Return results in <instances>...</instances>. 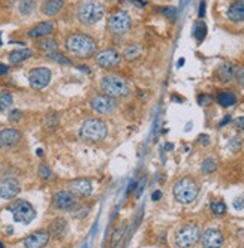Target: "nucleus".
<instances>
[{"mask_svg":"<svg viewBox=\"0 0 244 248\" xmlns=\"http://www.w3.org/2000/svg\"><path fill=\"white\" fill-rule=\"evenodd\" d=\"M66 49L75 57L87 59V57H92L96 52L98 44L92 36H89V34L75 33L66 39Z\"/></svg>","mask_w":244,"mask_h":248,"instance_id":"nucleus-1","label":"nucleus"},{"mask_svg":"<svg viewBox=\"0 0 244 248\" xmlns=\"http://www.w3.org/2000/svg\"><path fill=\"white\" fill-rule=\"evenodd\" d=\"M100 88H102L103 94H107L113 99L126 97L130 92L128 81L120 75L103 77V79L100 81Z\"/></svg>","mask_w":244,"mask_h":248,"instance_id":"nucleus-2","label":"nucleus"},{"mask_svg":"<svg viewBox=\"0 0 244 248\" xmlns=\"http://www.w3.org/2000/svg\"><path fill=\"white\" fill-rule=\"evenodd\" d=\"M108 133V126L105 121L99 118H89L82 123L80 129V136L90 142H99V140L105 139Z\"/></svg>","mask_w":244,"mask_h":248,"instance_id":"nucleus-3","label":"nucleus"},{"mask_svg":"<svg viewBox=\"0 0 244 248\" xmlns=\"http://www.w3.org/2000/svg\"><path fill=\"white\" fill-rule=\"evenodd\" d=\"M103 14H105V8L98 2H84L80 5L77 11L78 20L85 24V26H95L103 18Z\"/></svg>","mask_w":244,"mask_h":248,"instance_id":"nucleus-4","label":"nucleus"},{"mask_svg":"<svg viewBox=\"0 0 244 248\" xmlns=\"http://www.w3.org/2000/svg\"><path fill=\"white\" fill-rule=\"evenodd\" d=\"M174 196H176V199L180 202V203H192L199 193V187L196 184V181L194 178H189V176H186V178L177 181V184L174 186Z\"/></svg>","mask_w":244,"mask_h":248,"instance_id":"nucleus-5","label":"nucleus"},{"mask_svg":"<svg viewBox=\"0 0 244 248\" xmlns=\"http://www.w3.org/2000/svg\"><path fill=\"white\" fill-rule=\"evenodd\" d=\"M8 209L12 212L14 220L21 224H29L32 220H34V217H36V211H34V208L27 201H23V199L15 201Z\"/></svg>","mask_w":244,"mask_h":248,"instance_id":"nucleus-6","label":"nucleus"},{"mask_svg":"<svg viewBox=\"0 0 244 248\" xmlns=\"http://www.w3.org/2000/svg\"><path fill=\"white\" fill-rule=\"evenodd\" d=\"M199 238H201L199 227L195 224H187L176 233V244L180 248H190L199 241Z\"/></svg>","mask_w":244,"mask_h":248,"instance_id":"nucleus-7","label":"nucleus"},{"mask_svg":"<svg viewBox=\"0 0 244 248\" xmlns=\"http://www.w3.org/2000/svg\"><path fill=\"white\" fill-rule=\"evenodd\" d=\"M132 20L128 12L125 11H114L108 16V29L114 34H125L130 30Z\"/></svg>","mask_w":244,"mask_h":248,"instance_id":"nucleus-8","label":"nucleus"},{"mask_svg":"<svg viewBox=\"0 0 244 248\" xmlns=\"http://www.w3.org/2000/svg\"><path fill=\"white\" fill-rule=\"evenodd\" d=\"M51 81V70L47 67H34L29 72V82L34 90H42Z\"/></svg>","mask_w":244,"mask_h":248,"instance_id":"nucleus-9","label":"nucleus"},{"mask_svg":"<svg viewBox=\"0 0 244 248\" xmlns=\"http://www.w3.org/2000/svg\"><path fill=\"white\" fill-rule=\"evenodd\" d=\"M120 62H121V56L114 48H108L96 56V63L103 69H114L120 66Z\"/></svg>","mask_w":244,"mask_h":248,"instance_id":"nucleus-10","label":"nucleus"},{"mask_svg":"<svg viewBox=\"0 0 244 248\" xmlns=\"http://www.w3.org/2000/svg\"><path fill=\"white\" fill-rule=\"evenodd\" d=\"M115 99L107 96V94H100L92 99V108L95 112L100 115H108L115 109Z\"/></svg>","mask_w":244,"mask_h":248,"instance_id":"nucleus-11","label":"nucleus"},{"mask_svg":"<svg viewBox=\"0 0 244 248\" xmlns=\"http://www.w3.org/2000/svg\"><path fill=\"white\" fill-rule=\"evenodd\" d=\"M75 203H77L75 196L71 191H65V190L57 191L53 198V205L59 211H71L75 208Z\"/></svg>","mask_w":244,"mask_h":248,"instance_id":"nucleus-12","label":"nucleus"},{"mask_svg":"<svg viewBox=\"0 0 244 248\" xmlns=\"http://www.w3.org/2000/svg\"><path fill=\"white\" fill-rule=\"evenodd\" d=\"M69 191H71L74 196H78V198L90 196L92 191H93L92 181L87 180V178H77V180L69 183Z\"/></svg>","mask_w":244,"mask_h":248,"instance_id":"nucleus-13","label":"nucleus"},{"mask_svg":"<svg viewBox=\"0 0 244 248\" xmlns=\"http://www.w3.org/2000/svg\"><path fill=\"white\" fill-rule=\"evenodd\" d=\"M49 241V232L47 230H36L24 239L26 248H44Z\"/></svg>","mask_w":244,"mask_h":248,"instance_id":"nucleus-14","label":"nucleus"},{"mask_svg":"<svg viewBox=\"0 0 244 248\" xmlns=\"http://www.w3.org/2000/svg\"><path fill=\"white\" fill-rule=\"evenodd\" d=\"M21 139V133L16 129H3L0 132V148H11Z\"/></svg>","mask_w":244,"mask_h":248,"instance_id":"nucleus-15","label":"nucleus"},{"mask_svg":"<svg viewBox=\"0 0 244 248\" xmlns=\"http://www.w3.org/2000/svg\"><path fill=\"white\" fill-rule=\"evenodd\" d=\"M202 245L204 248H222L223 236L217 229H208L202 235Z\"/></svg>","mask_w":244,"mask_h":248,"instance_id":"nucleus-16","label":"nucleus"},{"mask_svg":"<svg viewBox=\"0 0 244 248\" xmlns=\"http://www.w3.org/2000/svg\"><path fill=\"white\" fill-rule=\"evenodd\" d=\"M18 193H20V184L14 178H8L0 184V198L2 199H14Z\"/></svg>","mask_w":244,"mask_h":248,"instance_id":"nucleus-17","label":"nucleus"},{"mask_svg":"<svg viewBox=\"0 0 244 248\" xmlns=\"http://www.w3.org/2000/svg\"><path fill=\"white\" fill-rule=\"evenodd\" d=\"M54 31V24L51 23V21H42L39 24H36L34 27H32L29 30V36L30 38H34V39H38V38H45L48 36V34H51Z\"/></svg>","mask_w":244,"mask_h":248,"instance_id":"nucleus-18","label":"nucleus"},{"mask_svg":"<svg viewBox=\"0 0 244 248\" xmlns=\"http://www.w3.org/2000/svg\"><path fill=\"white\" fill-rule=\"evenodd\" d=\"M228 18L232 23H244V0H234L228 9Z\"/></svg>","mask_w":244,"mask_h":248,"instance_id":"nucleus-19","label":"nucleus"},{"mask_svg":"<svg viewBox=\"0 0 244 248\" xmlns=\"http://www.w3.org/2000/svg\"><path fill=\"white\" fill-rule=\"evenodd\" d=\"M235 66L232 63H223L217 67L216 70V77L222 82H231L235 78Z\"/></svg>","mask_w":244,"mask_h":248,"instance_id":"nucleus-20","label":"nucleus"},{"mask_svg":"<svg viewBox=\"0 0 244 248\" xmlns=\"http://www.w3.org/2000/svg\"><path fill=\"white\" fill-rule=\"evenodd\" d=\"M49 232L54 238H63L67 232V223L65 218H56L49 226Z\"/></svg>","mask_w":244,"mask_h":248,"instance_id":"nucleus-21","label":"nucleus"},{"mask_svg":"<svg viewBox=\"0 0 244 248\" xmlns=\"http://www.w3.org/2000/svg\"><path fill=\"white\" fill-rule=\"evenodd\" d=\"M63 5H65L63 0H47V2L44 3V6H42V12L45 15H49V16L56 15L63 9Z\"/></svg>","mask_w":244,"mask_h":248,"instance_id":"nucleus-22","label":"nucleus"},{"mask_svg":"<svg viewBox=\"0 0 244 248\" xmlns=\"http://www.w3.org/2000/svg\"><path fill=\"white\" fill-rule=\"evenodd\" d=\"M30 57H32V51L30 49H27V48H24V49H15V51H12L11 54H9V62L12 64H20V63L26 62Z\"/></svg>","mask_w":244,"mask_h":248,"instance_id":"nucleus-23","label":"nucleus"},{"mask_svg":"<svg viewBox=\"0 0 244 248\" xmlns=\"http://www.w3.org/2000/svg\"><path fill=\"white\" fill-rule=\"evenodd\" d=\"M141 52H143V48L139 46L138 44H132V45H128L125 48V52H123V56L128 62H133L136 60L139 56H141Z\"/></svg>","mask_w":244,"mask_h":248,"instance_id":"nucleus-24","label":"nucleus"},{"mask_svg":"<svg viewBox=\"0 0 244 248\" xmlns=\"http://www.w3.org/2000/svg\"><path fill=\"white\" fill-rule=\"evenodd\" d=\"M217 102L223 106V108H229V106L237 103V96L232 92H223L219 94Z\"/></svg>","mask_w":244,"mask_h":248,"instance_id":"nucleus-25","label":"nucleus"},{"mask_svg":"<svg viewBox=\"0 0 244 248\" xmlns=\"http://www.w3.org/2000/svg\"><path fill=\"white\" fill-rule=\"evenodd\" d=\"M57 48H59V45H57V42H56L54 39H44V41L39 42V49L44 51L47 56H49V54H53V52H56Z\"/></svg>","mask_w":244,"mask_h":248,"instance_id":"nucleus-26","label":"nucleus"},{"mask_svg":"<svg viewBox=\"0 0 244 248\" xmlns=\"http://www.w3.org/2000/svg\"><path fill=\"white\" fill-rule=\"evenodd\" d=\"M14 102V97L9 92H2L0 93V112H5L11 108Z\"/></svg>","mask_w":244,"mask_h":248,"instance_id":"nucleus-27","label":"nucleus"},{"mask_svg":"<svg viewBox=\"0 0 244 248\" xmlns=\"http://www.w3.org/2000/svg\"><path fill=\"white\" fill-rule=\"evenodd\" d=\"M205 34H207V26L202 21H198L194 26V36H195V39L198 42H202L204 38H205Z\"/></svg>","mask_w":244,"mask_h":248,"instance_id":"nucleus-28","label":"nucleus"},{"mask_svg":"<svg viewBox=\"0 0 244 248\" xmlns=\"http://www.w3.org/2000/svg\"><path fill=\"white\" fill-rule=\"evenodd\" d=\"M48 59H49V60H53V62H56V63H59V64H65V66L72 64V62L69 60V59L63 54V52H59V51L53 52V54H49Z\"/></svg>","mask_w":244,"mask_h":248,"instance_id":"nucleus-29","label":"nucleus"},{"mask_svg":"<svg viewBox=\"0 0 244 248\" xmlns=\"http://www.w3.org/2000/svg\"><path fill=\"white\" fill-rule=\"evenodd\" d=\"M18 9L23 15H29L34 9V2L33 0H21L20 5H18Z\"/></svg>","mask_w":244,"mask_h":248,"instance_id":"nucleus-30","label":"nucleus"},{"mask_svg":"<svg viewBox=\"0 0 244 248\" xmlns=\"http://www.w3.org/2000/svg\"><path fill=\"white\" fill-rule=\"evenodd\" d=\"M217 169V162L214 160V158H205L204 163H202V172L204 173H211Z\"/></svg>","mask_w":244,"mask_h":248,"instance_id":"nucleus-31","label":"nucleus"},{"mask_svg":"<svg viewBox=\"0 0 244 248\" xmlns=\"http://www.w3.org/2000/svg\"><path fill=\"white\" fill-rule=\"evenodd\" d=\"M38 172H39V176H41V178H42L44 181H49V180H53V178H54V173L51 172V169H49L45 163H42V165L39 166Z\"/></svg>","mask_w":244,"mask_h":248,"instance_id":"nucleus-32","label":"nucleus"},{"mask_svg":"<svg viewBox=\"0 0 244 248\" xmlns=\"http://www.w3.org/2000/svg\"><path fill=\"white\" fill-rule=\"evenodd\" d=\"M45 124L48 129H56L57 124H59V114L56 112H51L45 117Z\"/></svg>","mask_w":244,"mask_h":248,"instance_id":"nucleus-33","label":"nucleus"},{"mask_svg":"<svg viewBox=\"0 0 244 248\" xmlns=\"http://www.w3.org/2000/svg\"><path fill=\"white\" fill-rule=\"evenodd\" d=\"M211 211L216 216H223L226 212V205L223 202H213L211 203Z\"/></svg>","mask_w":244,"mask_h":248,"instance_id":"nucleus-34","label":"nucleus"},{"mask_svg":"<svg viewBox=\"0 0 244 248\" xmlns=\"http://www.w3.org/2000/svg\"><path fill=\"white\" fill-rule=\"evenodd\" d=\"M159 11H161V14H163L165 16H168V18H171V20L176 18V15H177L176 8H161Z\"/></svg>","mask_w":244,"mask_h":248,"instance_id":"nucleus-35","label":"nucleus"},{"mask_svg":"<svg viewBox=\"0 0 244 248\" xmlns=\"http://www.w3.org/2000/svg\"><path fill=\"white\" fill-rule=\"evenodd\" d=\"M235 77H237V81L241 87H244V66H241L237 72H235Z\"/></svg>","mask_w":244,"mask_h":248,"instance_id":"nucleus-36","label":"nucleus"},{"mask_svg":"<svg viewBox=\"0 0 244 248\" xmlns=\"http://www.w3.org/2000/svg\"><path fill=\"white\" fill-rule=\"evenodd\" d=\"M228 147L231 148V151H238L240 147H241V140L238 138H234V139H231V142H229Z\"/></svg>","mask_w":244,"mask_h":248,"instance_id":"nucleus-37","label":"nucleus"},{"mask_svg":"<svg viewBox=\"0 0 244 248\" xmlns=\"http://www.w3.org/2000/svg\"><path fill=\"white\" fill-rule=\"evenodd\" d=\"M21 111H12V112H9V120L12 121V123H16V121H20L21 120Z\"/></svg>","mask_w":244,"mask_h":248,"instance_id":"nucleus-38","label":"nucleus"},{"mask_svg":"<svg viewBox=\"0 0 244 248\" xmlns=\"http://www.w3.org/2000/svg\"><path fill=\"white\" fill-rule=\"evenodd\" d=\"M234 124H235V129H237V130H240V132H244V117H240V118H237V120L234 121Z\"/></svg>","mask_w":244,"mask_h":248,"instance_id":"nucleus-39","label":"nucleus"},{"mask_svg":"<svg viewBox=\"0 0 244 248\" xmlns=\"http://www.w3.org/2000/svg\"><path fill=\"white\" fill-rule=\"evenodd\" d=\"M121 229L118 227V229H115V232H114V235H113V247H115L117 245V242H118V239H120V236H121Z\"/></svg>","mask_w":244,"mask_h":248,"instance_id":"nucleus-40","label":"nucleus"},{"mask_svg":"<svg viewBox=\"0 0 244 248\" xmlns=\"http://www.w3.org/2000/svg\"><path fill=\"white\" fill-rule=\"evenodd\" d=\"M210 100H211V97L208 96V94H201L198 97V103L199 105H207V103H210Z\"/></svg>","mask_w":244,"mask_h":248,"instance_id":"nucleus-41","label":"nucleus"},{"mask_svg":"<svg viewBox=\"0 0 244 248\" xmlns=\"http://www.w3.org/2000/svg\"><path fill=\"white\" fill-rule=\"evenodd\" d=\"M234 206H235L237 209H243V208H244V196L237 198V199L234 201Z\"/></svg>","mask_w":244,"mask_h":248,"instance_id":"nucleus-42","label":"nucleus"},{"mask_svg":"<svg viewBox=\"0 0 244 248\" xmlns=\"http://www.w3.org/2000/svg\"><path fill=\"white\" fill-rule=\"evenodd\" d=\"M5 74H8V66L0 63V75H5Z\"/></svg>","mask_w":244,"mask_h":248,"instance_id":"nucleus-43","label":"nucleus"},{"mask_svg":"<svg viewBox=\"0 0 244 248\" xmlns=\"http://www.w3.org/2000/svg\"><path fill=\"white\" fill-rule=\"evenodd\" d=\"M229 121H231V117H229V115H226V117L220 121L219 126H220V127H222V126H226V123H229Z\"/></svg>","mask_w":244,"mask_h":248,"instance_id":"nucleus-44","label":"nucleus"},{"mask_svg":"<svg viewBox=\"0 0 244 248\" xmlns=\"http://www.w3.org/2000/svg\"><path fill=\"white\" fill-rule=\"evenodd\" d=\"M161 194H162L161 191H154L153 193V201H159L161 199Z\"/></svg>","mask_w":244,"mask_h":248,"instance_id":"nucleus-45","label":"nucleus"},{"mask_svg":"<svg viewBox=\"0 0 244 248\" xmlns=\"http://www.w3.org/2000/svg\"><path fill=\"white\" fill-rule=\"evenodd\" d=\"M204 14H205V3L202 2V3H201V11H199V16H201V18L204 16Z\"/></svg>","mask_w":244,"mask_h":248,"instance_id":"nucleus-46","label":"nucleus"},{"mask_svg":"<svg viewBox=\"0 0 244 248\" xmlns=\"http://www.w3.org/2000/svg\"><path fill=\"white\" fill-rule=\"evenodd\" d=\"M201 142H205V144L208 142V138H207L205 135H202V138H201Z\"/></svg>","mask_w":244,"mask_h":248,"instance_id":"nucleus-47","label":"nucleus"},{"mask_svg":"<svg viewBox=\"0 0 244 248\" xmlns=\"http://www.w3.org/2000/svg\"><path fill=\"white\" fill-rule=\"evenodd\" d=\"M110 2H111V0H110Z\"/></svg>","mask_w":244,"mask_h":248,"instance_id":"nucleus-48","label":"nucleus"}]
</instances>
